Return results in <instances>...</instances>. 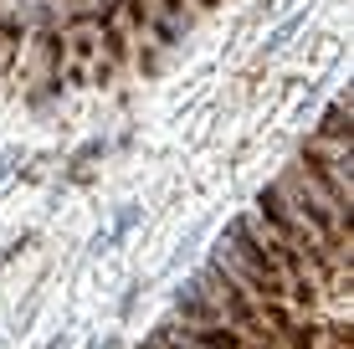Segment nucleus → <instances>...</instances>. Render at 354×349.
Listing matches in <instances>:
<instances>
[{
    "label": "nucleus",
    "instance_id": "obj_12",
    "mask_svg": "<svg viewBox=\"0 0 354 349\" xmlns=\"http://www.w3.org/2000/svg\"><path fill=\"white\" fill-rule=\"evenodd\" d=\"M46 349H67V334H57V339H52V344H46Z\"/></svg>",
    "mask_w": 354,
    "mask_h": 349
},
{
    "label": "nucleus",
    "instance_id": "obj_7",
    "mask_svg": "<svg viewBox=\"0 0 354 349\" xmlns=\"http://www.w3.org/2000/svg\"><path fill=\"white\" fill-rule=\"evenodd\" d=\"M97 154H103V139H93V144H82L77 154H72V164H88V160H97Z\"/></svg>",
    "mask_w": 354,
    "mask_h": 349
},
{
    "label": "nucleus",
    "instance_id": "obj_6",
    "mask_svg": "<svg viewBox=\"0 0 354 349\" xmlns=\"http://www.w3.org/2000/svg\"><path fill=\"white\" fill-rule=\"evenodd\" d=\"M97 41H108V57H113V62H118V57H124V52H129V46H124V31H118V26H113V21H108V31H103V36H97Z\"/></svg>",
    "mask_w": 354,
    "mask_h": 349
},
{
    "label": "nucleus",
    "instance_id": "obj_5",
    "mask_svg": "<svg viewBox=\"0 0 354 349\" xmlns=\"http://www.w3.org/2000/svg\"><path fill=\"white\" fill-rule=\"evenodd\" d=\"M344 139H349V108L334 103L324 113V124H319V144H344Z\"/></svg>",
    "mask_w": 354,
    "mask_h": 349
},
{
    "label": "nucleus",
    "instance_id": "obj_4",
    "mask_svg": "<svg viewBox=\"0 0 354 349\" xmlns=\"http://www.w3.org/2000/svg\"><path fill=\"white\" fill-rule=\"evenodd\" d=\"M139 216H144V206H133V200H129V206L113 216V226L93 236V252H108V247H118V242H124V236L133 232V226H139Z\"/></svg>",
    "mask_w": 354,
    "mask_h": 349
},
{
    "label": "nucleus",
    "instance_id": "obj_2",
    "mask_svg": "<svg viewBox=\"0 0 354 349\" xmlns=\"http://www.w3.org/2000/svg\"><path fill=\"white\" fill-rule=\"evenodd\" d=\"M257 211H262L267 221L277 226V236H283V242H303L308 252L319 247V242H313L308 232H303V221H298V216L288 211V200H283V190H277V185H262V190H257Z\"/></svg>",
    "mask_w": 354,
    "mask_h": 349
},
{
    "label": "nucleus",
    "instance_id": "obj_9",
    "mask_svg": "<svg viewBox=\"0 0 354 349\" xmlns=\"http://www.w3.org/2000/svg\"><path fill=\"white\" fill-rule=\"evenodd\" d=\"M154 36H160L165 46H175V26H169V21H154Z\"/></svg>",
    "mask_w": 354,
    "mask_h": 349
},
{
    "label": "nucleus",
    "instance_id": "obj_3",
    "mask_svg": "<svg viewBox=\"0 0 354 349\" xmlns=\"http://www.w3.org/2000/svg\"><path fill=\"white\" fill-rule=\"evenodd\" d=\"M175 314L185 319V323H195V329H205V323L221 319V308H216V303H211V298H205L195 283H185V287H175Z\"/></svg>",
    "mask_w": 354,
    "mask_h": 349
},
{
    "label": "nucleus",
    "instance_id": "obj_1",
    "mask_svg": "<svg viewBox=\"0 0 354 349\" xmlns=\"http://www.w3.org/2000/svg\"><path fill=\"white\" fill-rule=\"evenodd\" d=\"M226 236H231V252H236L247 267H257L262 278H277L283 283V267H277V257H272V242H262L257 236V226L247 221V216H236V221H226Z\"/></svg>",
    "mask_w": 354,
    "mask_h": 349
},
{
    "label": "nucleus",
    "instance_id": "obj_8",
    "mask_svg": "<svg viewBox=\"0 0 354 349\" xmlns=\"http://www.w3.org/2000/svg\"><path fill=\"white\" fill-rule=\"evenodd\" d=\"M139 287H144V283H133L129 293H124V303H118V314H133V303H139Z\"/></svg>",
    "mask_w": 354,
    "mask_h": 349
},
{
    "label": "nucleus",
    "instance_id": "obj_11",
    "mask_svg": "<svg viewBox=\"0 0 354 349\" xmlns=\"http://www.w3.org/2000/svg\"><path fill=\"white\" fill-rule=\"evenodd\" d=\"M165 10H169V16H180V10H185V0H165Z\"/></svg>",
    "mask_w": 354,
    "mask_h": 349
},
{
    "label": "nucleus",
    "instance_id": "obj_10",
    "mask_svg": "<svg viewBox=\"0 0 354 349\" xmlns=\"http://www.w3.org/2000/svg\"><path fill=\"white\" fill-rule=\"evenodd\" d=\"M16 160H21V154H16V149H6V154H0V180H6L10 170H16Z\"/></svg>",
    "mask_w": 354,
    "mask_h": 349
}]
</instances>
